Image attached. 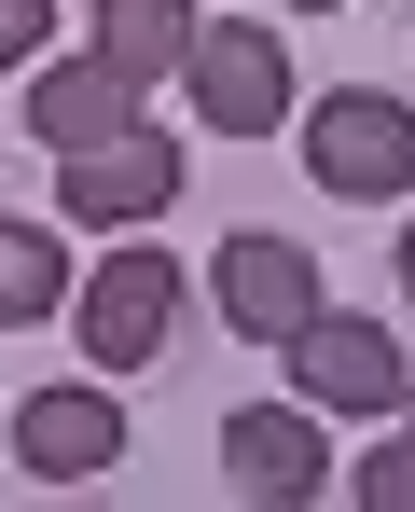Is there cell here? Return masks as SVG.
Returning a JSON list of instances; mask_svg holds the SVG:
<instances>
[{
    "label": "cell",
    "mask_w": 415,
    "mask_h": 512,
    "mask_svg": "<svg viewBox=\"0 0 415 512\" xmlns=\"http://www.w3.org/2000/svg\"><path fill=\"white\" fill-rule=\"evenodd\" d=\"M70 333H83L97 374H139V360L180 333V263H166V250H111V263L70 291Z\"/></svg>",
    "instance_id": "6da1fadb"
},
{
    "label": "cell",
    "mask_w": 415,
    "mask_h": 512,
    "mask_svg": "<svg viewBox=\"0 0 415 512\" xmlns=\"http://www.w3.org/2000/svg\"><path fill=\"white\" fill-rule=\"evenodd\" d=\"M180 84H194V111H208L222 139H277V125H291V56H277V28H249V14L194 28Z\"/></svg>",
    "instance_id": "7a4b0ae2"
},
{
    "label": "cell",
    "mask_w": 415,
    "mask_h": 512,
    "mask_svg": "<svg viewBox=\"0 0 415 512\" xmlns=\"http://www.w3.org/2000/svg\"><path fill=\"white\" fill-rule=\"evenodd\" d=\"M305 180L319 194H415V97H319L305 111Z\"/></svg>",
    "instance_id": "3957f363"
},
{
    "label": "cell",
    "mask_w": 415,
    "mask_h": 512,
    "mask_svg": "<svg viewBox=\"0 0 415 512\" xmlns=\"http://www.w3.org/2000/svg\"><path fill=\"white\" fill-rule=\"evenodd\" d=\"M222 485H236V499H319L332 485V416L319 402H236V416H222Z\"/></svg>",
    "instance_id": "277c9868"
},
{
    "label": "cell",
    "mask_w": 415,
    "mask_h": 512,
    "mask_svg": "<svg viewBox=\"0 0 415 512\" xmlns=\"http://www.w3.org/2000/svg\"><path fill=\"white\" fill-rule=\"evenodd\" d=\"M402 346L374 333V319H305V333H291V402H319L332 429L346 416H402Z\"/></svg>",
    "instance_id": "5b68a950"
},
{
    "label": "cell",
    "mask_w": 415,
    "mask_h": 512,
    "mask_svg": "<svg viewBox=\"0 0 415 512\" xmlns=\"http://www.w3.org/2000/svg\"><path fill=\"white\" fill-rule=\"evenodd\" d=\"M208 291H222V333H249V346H291L305 319H319V263H305V236H222Z\"/></svg>",
    "instance_id": "8992f818"
},
{
    "label": "cell",
    "mask_w": 415,
    "mask_h": 512,
    "mask_svg": "<svg viewBox=\"0 0 415 512\" xmlns=\"http://www.w3.org/2000/svg\"><path fill=\"white\" fill-rule=\"evenodd\" d=\"M166 194H180V139H153V125H125V139H97V153H56V208L70 222H153Z\"/></svg>",
    "instance_id": "52a82bcc"
},
{
    "label": "cell",
    "mask_w": 415,
    "mask_h": 512,
    "mask_svg": "<svg viewBox=\"0 0 415 512\" xmlns=\"http://www.w3.org/2000/svg\"><path fill=\"white\" fill-rule=\"evenodd\" d=\"M139 70H125V56H56V70H42V84H28V139H42V153H97V139H125V125H139Z\"/></svg>",
    "instance_id": "ba28073f"
},
{
    "label": "cell",
    "mask_w": 415,
    "mask_h": 512,
    "mask_svg": "<svg viewBox=\"0 0 415 512\" xmlns=\"http://www.w3.org/2000/svg\"><path fill=\"white\" fill-rule=\"evenodd\" d=\"M14 457H28L42 485H83V471H111V457H125L111 374H97V388H28V402H14Z\"/></svg>",
    "instance_id": "9c48e42d"
},
{
    "label": "cell",
    "mask_w": 415,
    "mask_h": 512,
    "mask_svg": "<svg viewBox=\"0 0 415 512\" xmlns=\"http://www.w3.org/2000/svg\"><path fill=\"white\" fill-rule=\"evenodd\" d=\"M194 28H208L194 0H97V56H125L139 84H166V70L194 56Z\"/></svg>",
    "instance_id": "30bf717a"
},
{
    "label": "cell",
    "mask_w": 415,
    "mask_h": 512,
    "mask_svg": "<svg viewBox=\"0 0 415 512\" xmlns=\"http://www.w3.org/2000/svg\"><path fill=\"white\" fill-rule=\"evenodd\" d=\"M56 305H70L56 236H42V222H0V333H14V319H56Z\"/></svg>",
    "instance_id": "8fae6325"
},
{
    "label": "cell",
    "mask_w": 415,
    "mask_h": 512,
    "mask_svg": "<svg viewBox=\"0 0 415 512\" xmlns=\"http://www.w3.org/2000/svg\"><path fill=\"white\" fill-rule=\"evenodd\" d=\"M346 499H360V512H415V429H402V443H374V457L346 471Z\"/></svg>",
    "instance_id": "7c38bea8"
},
{
    "label": "cell",
    "mask_w": 415,
    "mask_h": 512,
    "mask_svg": "<svg viewBox=\"0 0 415 512\" xmlns=\"http://www.w3.org/2000/svg\"><path fill=\"white\" fill-rule=\"evenodd\" d=\"M42 28H56V0H0V70H28V56H42Z\"/></svg>",
    "instance_id": "4fadbf2b"
},
{
    "label": "cell",
    "mask_w": 415,
    "mask_h": 512,
    "mask_svg": "<svg viewBox=\"0 0 415 512\" xmlns=\"http://www.w3.org/2000/svg\"><path fill=\"white\" fill-rule=\"evenodd\" d=\"M402 305H415V222H402Z\"/></svg>",
    "instance_id": "5bb4252c"
},
{
    "label": "cell",
    "mask_w": 415,
    "mask_h": 512,
    "mask_svg": "<svg viewBox=\"0 0 415 512\" xmlns=\"http://www.w3.org/2000/svg\"><path fill=\"white\" fill-rule=\"evenodd\" d=\"M291 14H332V0H291Z\"/></svg>",
    "instance_id": "9a60e30c"
},
{
    "label": "cell",
    "mask_w": 415,
    "mask_h": 512,
    "mask_svg": "<svg viewBox=\"0 0 415 512\" xmlns=\"http://www.w3.org/2000/svg\"><path fill=\"white\" fill-rule=\"evenodd\" d=\"M402 429H415V388H402Z\"/></svg>",
    "instance_id": "2e32d148"
}]
</instances>
